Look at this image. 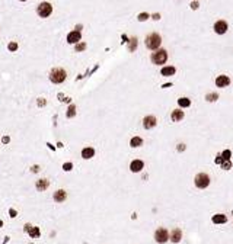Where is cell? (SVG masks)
Listing matches in <instances>:
<instances>
[{
  "label": "cell",
  "instance_id": "obj_34",
  "mask_svg": "<svg viewBox=\"0 0 233 244\" xmlns=\"http://www.w3.org/2000/svg\"><path fill=\"white\" fill-rule=\"evenodd\" d=\"M9 140H10L9 137H3V140H2V141H3L5 144H8V143H9Z\"/></svg>",
  "mask_w": 233,
  "mask_h": 244
},
{
  "label": "cell",
  "instance_id": "obj_5",
  "mask_svg": "<svg viewBox=\"0 0 233 244\" xmlns=\"http://www.w3.org/2000/svg\"><path fill=\"white\" fill-rule=\"evenodd\" d=\"M210 185V177L207 173H200L195 176V186L200 189H205Z\"/></svg>",
  "mask_w": 233,
  "mask_h": 244
},
{
  "label": "cell",
  "instance_id": "obj_4",
  "mask_svg": "<svg viewBox=\"0 0 233 244\" xmlns=\"http://www.w3.org/2000/svg\"><path fill=\"white\" fill-rule=\"evenodd\" d=\"M150 58H152V63H153V64L160 65V64H165V63H166V60H168V52H166L165 50H157L156 52L152 54Z\"/></svg>",
  "mask_w": 233,
  "mask_h": 244
},
{
  "label": "cell",
  "instance_id": "obj_6",
  "mask_svg": "<svg viewBox=\"0 0 233 244\" xmlns=\"http://www.w3.org/2000/svg\"><path fill=\"white\" fill-rule=\"evenodd\" d=\"M155 240H156L157 243H160V244L166 243V241L169 240V232H168V230H166V228H157L156 232H155Z\"/></svg>",
  "mask_w": 233,
  "mask_h": 244
},
{
  "label": "cell",
  "instance_id": "obj_23",
  "mask_svg": "<svg viewBox=\"0 0 233 244\" xmlns=\"http://www.w3.org/2000/svg\"><path fill=\"white\" fill-rule=\"evenodd\" d=\"M74 115H76V106H74V105H70V106H69V109H67L66 116H67V118H73Z\"/></svg>",
  "mask_w": 233,
  "mask_h": 244
},
{
  "label": "cell",
  "instance_id": "obj_21",
  "mask_svg": "<svg viewBox=\"0 0 233 244\" xmlns=\"http://www.w3.org/2000/svg\"><path fill=\"white\" fill-rule=\"evenodd\" d=\"M178 105H179L181 108H188V106L191 105V100L187 99V97H181V99H178Z\"/></svg>",
  "mask_w": 233,
  "mask_h": 244
},
{
  "label": "cell",
  "instance_id": "obj_24",
  "mask_svg": "<svg viewBox=\"0 0 233 244\" xmlns=\"http://www.w3.org/2000/svg\"><path fill=\"white\" fill-rule=\"evenodd\" d=\"M217 97H218V96H217L216 93H208V94H207V100H208V102H214V100H217Z\"/></svg>",
  "mask_w": 233,
  "mask_h": 244
},
{
  "label": "cell",
  "instance_id": "obj_14",
  "mask_svg": "<svg viewBox=\"0 0 233 244\" xmlns=\"http://www.w3.org/2000/svg\"><path fill=\"white\" fill-rule=\"evenodd\" d=\"M48 186H50V182H48L47 179H40V180L37 182V185H35L37 190H40V192L47 190V187H48Z\"/></svg>",
  "mask_w": 233,
  "mask_h": 244
},
{
  "label": "cell",
  "instance_id": "obj_12",
  "mask_svg": "<svg viewBox=\"0 0 233 244\" xmlns=\"http://www.w3.org/2000/svg\"><path fill=\"white\" fill-rule=\"evenodd\" d=\"M214 31H216V34H224L226 31H227V22H224V21H218V22H216L214 23Z\"/></svg>",
  "mask_w": 233,
  "mask_h": 244
},
{
  "label": "cell",
  "instance_id": "obj_16",
  "mask_svg": "<svg viewBox=\"0 0 233 244\" xmlns=\"http://www.w3.org/2000/svg\"><path fill=\"white\" fill-rule=\"evenodd\" d=\"M181 238H182V232H181V230H179V228H175V230L171 232V241H173V243H179V241H181Z\"/></svg>",
  "mask_w": 233,
  "mask_h": 244
},
{
  "label": "cell",
  "instance_id": "obj_39",
  "mask_svg": "<svg viewBox=\"0 0 233 244\" xmlns=\"http://www.w3.org/2000/svg\"><path fill=\"white\" fill-rule=\"evenodd\" d=\"M3 225V221H0V227H2Z\"/></svg>",
  "mask_w": 233,
  "mask_h": 244
},
{
  "label": "cell",
  "instance_id": "obj_33",
  "mask_svg": "<svg viewBox=\"0 0 233 244\" xmlns=\"http://www.w3.org/2000/svg\"><path fill=\"white\" fill-rule=\"evenodd\" d=\"M38 105H40V106H44V105H45V100H42V97H40V100H38Z\"/></svg>",
  "mask_w": 233,
  "mask_h": 244
},
{
  "label": "cell",
  "instance_id": "obj_28",
  "mask_svg": "<svg viewBox=\"0 0 233 244\" xmlns=\"http://www.w3.org/2000/svg\"><path fill=\"white\" fill-rule=\"evenodd\" d=\"M230 167H232V163H230L229 160H226V161L223 163V169H224V170H229Z\"/></svg>",
  "mask_w": 233,
  "mask_h": 244
},
{
  "label": "cell",
  "instance_id": "obj_10",
  "mask_svg": "<svg viewBox=\"0 0 233 244\" xmlns=\"http://www.w3.org/2000/svg\"><path fill=\"white\" fill-rule=\"evenodd\" d=\"M143 167H144V163H143L141 160H133V161H131V164H130V170H131L133 173H139V172H141V170H143Z\"/></svg>",
  "mask_w": 233,
  "mask_h": 244
},
{
  "label": "cell",
  "instance_id": "obj_7",
  "mask_svg": "<svg viewBox=\"0 0 233 244\" xmlns=\"http://www.w3.org/2000/svg\"><path fill=\"white\" fill-rule=\"evenodd\" d=\"M156 124H157V119H156L155 116H152V115H149V116H146V118L143 119V127H144L146 130H152V128H155V127H156Z\"/></svg>",
  "mask_w": 233,
  "mask_h": 244
},
{
  "label": "cell",
  "instance_id": "obj_8",
  "mask_svg": "<svg viewBox=\"0 0 233 244\" xmlns=\"http://www.w3.org/2000/svg\"><path fill=\"white\" fill-rule=\"evenodd\" d=\"M25 231L29 234V237H31V238H38V237L41 235L40 228H38V227H32L31 224H26V225H25Z\"/></svg>",
  "mask_w": 233,
  "mask_h": 244
},
{
  "label": "cell",
  "instance_id": "obj_30",
  "mask_svg": "<svg viewBox=\"0 0 233 244\" xmlns=\"http://www.w3.org/2000/svg\"><path fill=\"white\" fill-rule=\"evenodd\" d=\"M86 48V44H77L76 45V51H83Z\"/></svg>",
  "mask_w": 233,
  "mask_h": 244
},
{
  "label": "cell",
  "instance_id": "obj_19",
  "mask_svg": "<svg viewBox=\"0 0 233 244\" xmlns=\"http://www.w3.org/2000/svg\"><path fill=\"white\" fill-rule=\"evenodd\" d=\"M141 144H143V140H141L140 137H133L131 141H130V145H131L133 148H137V147H140Z\"/></svg>",
  "mask_w": 233,
  "mask_h": 244
},
{
  "label": "cell",
  "instance_id": "obj_2",
  "mask_svg": "<svg viewBox=\"0 0 233 244\" xmlns=\"http://www.w3.org/2000/svg\"><path fill=\"white\" fill-rule=\"evenodd\" d=\"M160 44H162V38H160L159 34H150V35H147V38H146V47L149 50H157L160 47Z\"/></svg>",
  "mask_w": 233,
  "mask_h": 244
},
{
  "label": "cell",
  "instance_id": "obj_32",
  "mask_svg": "<svg viewBox=\"0 0 233 244\" xmlns=\"http://www.w3.org/2000/svg\"><path fill=\"white\" fill-rule=\"evenodd\" d=\"M31 172H32V173H38V172H40V166H32V167H31Z\"/></svg>",
  "mask_w": 233,
  "mask_h": 244
},
{
  "label": "cell",
  "instance_id": "obj_37",
  "mask_svg": "<svg viewBox=\"0 0 233 244\" xmlns=\"http://www.w3.org/2000/svg\"><path fill=\"white\" fill-rule=\"evenodd\" d=\"M191 8H192V9H197V8H198V3H192Z\"/></svg>",
  "mask_w": 233,
  "mask_h": 244
},
{
  "label": "cell",
  "instance_id": "obj_36",
  "mask_svg": "<svg viewBox=\"0 0 233 244\" xmlns=\"http://www.w3.org/2000/svg\"><path fill=\"white\" fill-rule=\"evenodd\" d=\"M184 148H185V147H184V144H179V145H178V150H179V151H182Z\"/></svg>",
  "mask_w": 233,
  "mask_h": 244
},
{
  "label": "cell",
  "instance_id": "obj_15",
  "mask_svg": "<svg viewBox=\"0 0 233 244\" xmlns=\"http://www.w3.org/2000/svg\"><path fill=\"white\" fill-rule=\"evenodd\" d=\"M93 156H95V150H93L92 147H86V148L82 150V157H83L85 160H89V159H92Z\"/></svg>",
  "mask_w": 233,
  "mask_h": 244
},
{
  "label": "cell",
  "instance_id": "obj_26",
  "mask_svg": "<svg viewBox=\"0 0 233 244\" xmlns=\"http://www.w3.org/2000/svg\"><path fill=\"white\" fill-rule=\"evenodd\" d=\"M8 48H9V51H16V50H18V44H16V42H10V44L8 45Z\"/></svg>",
  "mask_w": 233,
  "mask_h": 244
},
{
  "label": "cell",
  "instance_id": "obj_13",
  "mask_svg": "<svg viewBox=\"0 0 233 244\" xmlns=\"http://www.w3.org/2000/svg\"><path fill=\"white\" fill-rule=\"evenodd\" d=\"M229 83H230V79L227 76H218L216 79V86L217 87H227Z\"/></svg>",
  "mask_w": 233,
  "mask_h": 244
},
{
  "label": "cell",
  "instance_id": "obj_27",
  "mask_svg": "<svg viewBox=\"0 0 233 244\" xmlns=\"http://www.w3.org/2000/svg\"><path fill=\"white\" fill-rule=\"evenodd\" d=\"M230 154H232V153H230L229 150H226V151H223L221 159H223V160H229V159H230Z\"/></svg>",
  "mask_w": 233,
  "mask_h": 244
},
{
  "label": "cell",
  "instance_id": "obj_18",
  "mask_svg": "<svg viewBox=\"0 0 233 244\" xmlns=\"http://www.w3.org/2000/svg\"><path fill=\"white\" fill-rule=\"evenodd\" d=\"M171 118H172V121H181V119L184 118V112H182V110H179V109H176V110H173V112H172Z\"/></svg>",
  "mask_w": 233,
  "mask_h": 244
},
{
  "label": "cell",
  "instance_id": "obj_38",
  "mask_svg": "<svg viewBox=\"0 0 233 244\" xmlns=\"http://www.w3.org/2000/svg\"><path fill=\"white\" fill-rule=\"evenodd\" d=\"M159 18H160V16H159V13H156V15H153V19H156V21H157Z\"/></svg>",
  "mask_w": 233,
  "mask_h": 244
},
{
  "label": "cell",
  "instance_id": "obj_29",
  "mask_svg": "<svg viewBox=\"0 0 233 244\" xmlns=\"http://www.w3.org/2000/svg\"><path fill=\"white\" fill-rule=\"evenodd\" d=\"M147 18H149V15H147V13H140V15H139V21H141V22H143V21H146Z\"/></svg>",
  "mask_w": 233,
  "mask_h": 244
},
{
  "label": "cell",
  "instance_id": "obj_35",
  "mask_svg": "<svg viewBox=\"0 0 233 244\" xmlns=\"http://www.w3.org/2000/svg\"><path fill=\"white\" fill-rule=\"evenodd\" d=\"M223 161V159H221V156H218L217 159H216V163H221Z\"/></svg>",
  "mask_w": 233,
  "mask_h": 244
},
{
  "label": "cell",
  "instance_id": "obj_25",
  "mask_svg": "<svg viewBox=\"0 0 233 244\" xmlns=\"http://www.w3.org/2000/svg\"><path fill=\"white\" fill-rule=\"evenodd\" d=\"M71 169H73V164H71V163H64V164H63V170H64V172H70Z\"/></svg>",
  "mask_w": 233,
  "mask_h": 244
},
{
  "label": "cell",
  "instance_id": "obj_17",
  "mask_svg": "<svg viewBox=\"0 0 233 244\" xmlns=\"http://www.w3.org/2000/svg\"><path fill=\"white\" fill-rule=\"evenodd\" d=\"M160 73H162V76H165V77L173 76V74H175V67H163Z\"/></svg>",
  "mask_w": 233,
  "mask_h": 244
},
{
  "label": "cell",
  "instance_id": "obj_9",
  "mask_svg": "<svg viewBox=\"0 0 233 244\" xmlns=\"http://www.w3.org/2000/svg\"><path fill=\"white\" fill-rule=\"evenodd\" d=\"M80 38H82L80 31H73V32H70V34L67 35V42H69V44H77V42L80 41Z\"/></svg>",
  "mask_w": 233,
  "mask_h": 244
},
{
  "label": "cell",
  "instance_id": "obj_1",
  "mask_svg": "<svg viewBox=\"0 0 233 244\" xmlns=\"http://www.w3.org/2000/svg\"><path fill=\"white\" fill-rule=\"evenodd\" d=\"M50 81L51 83H54V84H60V83H63L64 80H66V77H67V73H66V70L64 68H61V67H57V68H53L51 71H50Z\"/></svg>",
  "mask_w": 233,
  "mask_h": 244
},
{
  "label": "cell",
  "instance_id": "obj_22",
  "mask_svg": "<svg viewBox=\"0 0 233 244\" xmlns=\"http://www.w3.org/2000/svg\"><path fill=\"white\" fill-rule=\"evenodd\" d=\"M137 48V38H131L130 41H128V51H134Z\"/></svg>",
  "mask_w": 233,
  "mask_h": 244
},
{
  "label": "cell",
  "instance_id": "obj_20",
  "mask_svg": "<svg viewBox=\"0 0 233 244\" xmlns=\"http://www.w3.org/2000/svg\"><path fill=\"white\" fill-rule=\"evenodd\" d=\"M227 221V218H226V215H221V214H217V215H214L213 216V222H216V224H224Z\"/></svg>",
  "mask_w": 233,
  "mask_h": 244
},
{
  "label": "cell",
  "instance_id": "obj_40",
  "mask_svg": "<svg viewBox=\"0 0 233 244\" xmlns=\"http://www.w3.org/2000/svg\"><path fill=\"white\" fill-rule=\"evenodd\" d=\"M21 2H26V0H21Z\"/></svg>",
  "mask_w": 233,
  "mask_h": 244
},
{
  "label": "cell",
  "instance_id": "obj_31",
  "mask_svg": "<svg viewBox=\"0 0 233 244\" xmlns=\"http://www.w3.org/2000/svg\"><path fill=\"white\" fill-rule=\"evenodd\" d=\"M9 215H10L12 218H16V216H18V215H16V211H15V209H12V208L9 209Z\"/></svg>",
  "mask_w": 233,
  "mask_h": 244
},
{
  "label": "cell",
  "instance_id": "obj_3",
  "mask_svg": "<svg viewBox=\"0 0 233 244\" xmlns=\"http://www.w3.org/2000/svg\"><path fill=\"white\" fill-rule=\"evenodd\" d=\"M37 13H38L40 18H48V16L53 13V6H51L48 2H42V3L38 5Z\"/></svg>",
  "mask_w": 233,
  "mask_h": 244
},
{
  "label": "cell",
  "instance_id": "obj_11",
  "mask_svg": "<svg viewBox=\"0 0 233 244\" xmlns=\"http://www.w3.org/2000/svg\"><path fill=\"white\" fill-rule=\"evenodd\" d=\"M53 198H54V201H55V202L61 203V202H64V201H66V198H67V192H66V190H63V189H58V190H55V192H54Z\"/></svg>",
  "mask_w": 233,
  "mask_h": 244
}]
</instances>
